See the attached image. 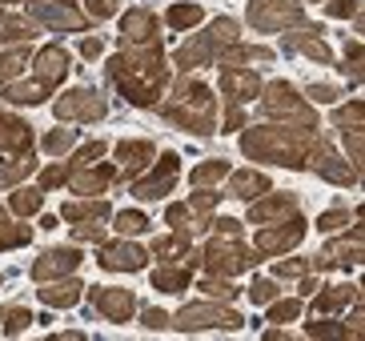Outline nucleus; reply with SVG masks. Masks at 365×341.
<instances>
[{"instance_id": "22", "label": "nucleus", "mask_w": 365, "mask_h": 341, "mask_svg": "<svg viewBox=\"0 0 365 341\" xmlns=\"http://www.w3.org/2000/svg\"><path fill=\"white\" fill-rule=\"evenodd\" d=\"M117 161H120V177L133 181L145 165L153 161V141H120L117 145Z\"/></svg>"}, {"instance_id": "14", "label": "nucleus", "mask_w": 365, "mask_h": 341, "mask_svg": "<svg viewBox=\"0 0 365 341\" xmlns=\"http://www.w3.org/2000/svg\"><path fill=\"white\" fill-rule=\"evenodd\" d=\"M177 177H181V157H177V153H165L161 165H157V173H149L145 181H133V193H137V197H145V201L165 197V193H173Z\"/></svg>"}, {"instance_id": "9", "label": "nucleus", "mask_w": 365, "mask_h": 341, "mask_svg": "<svg viewBox=\"0 0 365 341\" xmlns=\"http://www.w3.org/2000/svg\"><path fill=\"white\" fill-rule=\"evenodd\" d=\"M33 16L41 24H48V29H56V32H81V29H88V12L81 9V4H73V0H53V4H41V0H36Z\"/></svg>"}, {"instance_id": "31", "label": "nucleus", "mask_w": 365, "mask_h": 341, "mask_svg": "<svg viewBox=\"0 0 365 341\" xmlns=\"http://www.w3.org/2000/svg\"><path fill=\"white\" fill-rule=\"evenodd\" d=\"M333 125L345 128V133H365V105L345 101L341 108H333Z\"/></svg>"}, {"instance_id": "11", "label": "nucleus", "mask_w": 365, "mask_h": 341, "mask_svg": "<svg viewBox=\"0 0 365 341\" xmlns=\"http://www.w3.org/2000/svg\"><path fill=\"white\" fill-rule=\"evenodd\" d=\"M305 169L322 173L325 181H333V185H354V169L337 157V149H333L329 141H313L309 157H305Z\"/></svg>"}, {"instance_id": "2", "label": "nucleus", "mask_w": 365, "mask_h": 341, "mask_svg": "<svg viewBox=\"0 0 365 341\" xmlns=\"http://www.w3.org/2000/svg\"><path fill=\"white\" fill-rule=\"evenodd\" d=\"M313 141H317V128L305 125H265L253 128L241 137V149L253 161H281L289 169H305V157H309Z\"/></svg>"}, {"instance_id": "20", "label": "nucleus", "mask_w": 365, "mask_h": 341, "mask_svg": "<svg viewBox=\"0 0 365 341\" xmlns=\"http://www.w3.org/2000/svg\"><path fill=\"white\" fill-rule=\"evenodd\" d=\"M53 81H44V76H29V81H21V85H0V96L4 101H12V105H41V101H48L53 96Z\"/></svg>"}, {"instance_id": "62", "label": "nucleus", "mask_w": 365, "mask_h": 341, "mask_svg": "<svg viewBox=\"0 0 365 341\" xmlns=\"http://www.w3.org/2000/svg\"><path fill=\"white\" fill-rule=\"evenodd\" d=\"M361 289H365V281H361Z\"/></svg>"}, {"instance_id": "12", "label": "nucleus", "mask_w": 365, "mask_h": 341, "mask_svg": "<svg viewBox=\"0 0 365 341\" xmlns=\"http://www.w3.org/2000/svg\"><path fill=\"white\" fill-rule=\"evenodd\" d=\"M97 261H101V269H108V273H137V269H145L149 253H145L140 245H133V241H108V245H101Z\"/></svg>"}, {"instance_id": "51", "label": "nucleus", "mask_w": 365, "mask_h": 341, "mask_svg": "<svg viewBox=\"0 0 365 341\" xmlns=\"http://www.w3.org/2000/svg\"><path fill=\"white\" fill-rule=\"evenodd\" d=\"M357 4H361V0H329V16H337V21L357 16Z\"/></svg>"}, {"instance_id": "1", "label": "nucleus", "mask_w": 365, "mask_h": 341, "mask_svg": "<svg viewBox=\"0 0 365 341\" xmlns=\"http://www.w3.org/2000/svg\"><path fill=\"white\" fill-rule=\"evenodd\" d=\"M108 76L120 93L129 96L133 105L149 108L161 101V85H165V68H161V44H129L125 53H117L108 61Z\"/></svg>"}, {"instance_id": "43", "label": "nucleus", "mask_w": 365, "mask_h": 341, "mask_svg": "<svg viewBox=\"0 0 365 341\" xmlns=\"http://www.w3.org/2000/svg\"><path fill=\"white\" fill-rule=\"evenodd\" d=\"M9 325H4V333H9V337H16V333L21 330H29V325H33V313L29 310H21V305H9Z\"/></svg>"}, {"instance_id": "38", "label": "nucleus", "mask_w": 365, "mask_h": 341, "mask_svg": "<svg viewBox=\"0 0 365 341\" xmlns=\"http://www.w3.org/2000/svg\"><path fill=\"white\" fill-rule=\"evenodd\" d=\"M33 241V229L29 225H0V253L4 249H16V245H29Z\"/></svg>"}, {"instance_id": "40", "label": "nucleus", "mask_w": 365, "mask_h": 341, "mask_svg": "<svg viewBox=\"0 0 365 341\" xmlns=\"http://www.w3.org/2000/svg\"><path fill=\"white\" fill-rule=\"evenodd\" d=\"M117 229L125 237H137V233H145V229H149V217L137 213V209H125V213H117Z\"/></svg>"}, {"instance_id": "42", "label": "nucleus", "mask_w": 365, "mask_h": 341, "mask_svg": "<svg viewBox=\"0 0 365 341\" xmlns=\"http://www.w3.org/2000/svg\"><path fill=\"white\" fill-rule=\"evenodd\" d=\"M201 293H205L209 301H233V297H237V289L229 285V281H217V278L201 281Z\"/></svg>"}, {"instance_id": "4", "label": "nucleus", "mask_w": 365, "mask_h": 341, "mask_svg": "<svg viewBox=\"0 0 365 341\" xmlns=\"http://www.w3.org/2000/svg\"><path fill=\"white\" fill-rule=\"evenodd\" d=\"M229 44H237V21L221 16V21L209 24L205 36H197V41H189L185 49H177V64H181V68H201V64H209L213 56H221V49H229Z\"/></svg>"}, {"instance_id": "45", "label": "nucleus", "mask_w": 365, "mask_h": 341, "mask_svg": "<svg viewBox=\"0 0 365 341\" xmlns=\"http://www.w3.org/2000/svg\"><path fill=\"white\" fill-rule=\"evenodd\" d=\"M305 273H313V265L309 261H277V265H273V278H305Z\"/></svg>"}, {"instance_id": "47", "label": "nucleus", "mask_w": 365, "mask_h": 341, "mask_svg": "<svg viewBox=\"0 0 365 341\" xmlns=\"http://www.w3.org/2000/svg\"><path fill=\"white\" fill-rule=\"evenodd\" d=\"M301 313V301L289 297V301H277V305H269V321H293Z\"/></svg>"}, {"instance_id": "10", "label": "nucleus", "mask_w": 365, "mask_h": 341, "mask_svg": "<svg viewBox=\"0 0 365 341\" xmlns=\"http://www.w3.org/2000/svg\"><path fill=\"white\" fill-rule=\"evenodd\" d=\"M108 113V105L101 101L97 88H73L56 101V117L61 121H101Z\"/></svg>"}, {"instance_id": "26", "label": "nucleus", "mask_w": 365, "mask_h": 341, "mask_svg": "<svg viewBox=\"0 0 365 341\" xmlns=\"http://www.w3.org/2000/svg\"><path fill=\"white\" fill-rule=\"evenodd\" d=\"M322 36H325L322 29L301 32V36H285V49H293V53H305V56H313V61L329 64V61H333V53H329V44H325Z\"/></svg>"}, {"instance_id": "39", "label": "nucleus", "mask_w": 365, "mask_h": 341, "mask_svg": "<svg viewBox=\"0 0 365 341\" xmlns=\"http://www.w3.org/2000/svg\"><path fill=\"white\" fill-rule=\"evenodd\" d=\"M36 165H33V157H16L9 165V169H0V189H9V185H16V181H24L29 173H33Z\"/></svg>"}, {"instance_id": "35", "label": "nucleus", "mask_w": 365, "mask_h": 341, "mask_svg": "<svg viewBox=\"0 0 365 341\" xmlns=\"http://www.w3.org/2000/svg\"><path fill=\"white\" fill-rule=\"evenodd\" d=\"M33 64V53L29 49H16V53H4L0 56V85H9L12 76H21L24 68Z\"/></svg>"}, {"instance_id": "60", "label": "nucleus", "mask_w": 365, "mask_h": 341, "mask_svg": "<svg viewBox=\"0 0 365 341\" xmlns=\"http://www.w3.org/2000/svg\"><path fill=\"white\" fill-rule=\"evenodd\" d=\"M4 317H9V305H4V310H0V321H4Z\"/></svg>"}, {"instance_id": "37", "label": "nucleus", "mask_w": 365, "mask_h": 341, "mask_svg": "<svg viewBox=\"0 0 365 341\" xmlns=\"http://www.w3.org/2000/svg\"><path fill=\"white\" fill-rule=\"evenodd\" d=\"M201 21H205L201 4H173V9H169V24H173V29H193V24H201Z\"/></svg>"}, {"instance_id": "19", "label": "nucleus", "mask_w": 365, "mask_h": 341, "mask_svg": "<svg viewBox=\"0 0 365 341\" xmlns=\"http://www.w3.org/2000/svg\"><path fill=\"white\" fill-rule=\"evenodd\" d=\"M29 145H33V128L21 117H12V113H0V153L29 157Z\"/></svg>"}, {"instance_id": "21", "label": "nucleus", "mask_w": 365, "mask_h": 341, "mask_svg": "<svg viewBox=\"0 0 365 341\" xmlns=\"http://www.w3.org/2000/svg\"><path fill=\"white\" fill-rule=\"evenodd\" d=\"M120 32L129 36V44L157 41V16H153V9H129L120 16Z\"/></svg>"}, {"instance_id": "56", "label": "nucleus", "mask_w": 365, "mask_h": 341, "mask_svg": "<svg viewBox=\"0 0 365 341\" xmlns=\"http://www.w3.org/2000/svg\"><path fill=\"white\" fill-rule=\"evenodd\" d=\"M313 96H317V101H337L341 88H337V85H313L309 88V101H313Z\"/></svg>"}, {"instance_id": "32", "label": "nucleus", "mask_w": 365, "mask_h": 341, "mask_svg": "<svg viewBox=\"0 0 365 341\" xmlns=\"http://www.w3.org/2000/svg\"><path fill=\"white\" fill-rule=\"evenodd\" d=\"M189 261H181V265L173 269V261H165V269H157V273H153V285L157 289H185L189 285Z\"/></svg>"}, {"instance_id": "23", "label": "nucleus", "mask_w": 365, "mask_h": 341, "mask_svg": "<svg viewBox=\"0 0 365 341\" xmlns=\"http://www.w3.org/2000/svg\"><path fill=\"white\" fill-rule=\"evenodd\" d=\"M33 73L36 76H44V81H65V73H68V53L61 49V44H44L41 53L33 56Z\"/></svg>"}, {"instance_id": "52", "label": "nucleus", "mask_w": 365, "mask_h": 341, "mask_svg": "<svg viewBox=\"0 0 365 341\" xmlns=\"http://www.w3.org/2000/svg\"><path fill=\"white\" fill-rule=\"evenodd\" d=\"M345 337H365V305L345 321Z\"/></svg>"}, {"instance_id": "54", "label": "nucleus", "mask_w": 365, "mask_h": 341, "mask_svg": "<svg viewBox=\"0 0 365 341\" xmlns=\"http://www.w3.org/2000/svg\"><path fill=\"white\" fill-rule=\"evenodd\" d=\"M165 325H169L165 310H145V330H165Z\"/></svg>"}, {"instance_id": "3", "label": "nucleus", "mask_w": 365, "mask_h": 341, "mask_svg": "<svg viewBox=\"0 0 365 341\" xmlns=\"http://www.w3.org/2000/svg\"><path fill=\"white\" fill-rule=\"evenodd\" d=\"M161 113L173 125L189 128V133H201V137L213 133V93L201 81H193V76H185L181 85H177V101L161 105Z\"/></svg>"}, {"instance_id": "34", "label": "nucleus", "mask_w": 365, "mask_h": 341, "mask_svg": "<svg viewBox=\"0 0 365 341\" xmlns=\"http://www.w3.org/2000/svg\"><path fill=\"white\" fill-rule=\"evenodd\" d=\"M185 253H189V233H185V229H177L173 237H165V241L153 245V257H161V261H169V257L185 261Z\"/></svg>"}, {"instance_id": "13", "label": "nucleus", "mask_w": 365, "mask_h": 341, "mask_svg": "<svg viewBox=\"0 0 365 341\" xmlns=\"http://www.w3.org/2000/svg\"><path fill=\"white\" fill-rule=\"evenodd\" d=\"M305 237V221L301 217H285V225H269V229H261L257 233V253L269 257V253H285V249H293Z\"/></svg>"}, {"instance_id": "29", "label": "nucleus", "mask_w": 365, "mask_h": 341, "mask_svg": "<svg viewBox=\"0 0 365 341\" xmlns=\"http://www.w3.org/2000/svg\"><path fill=\"white\" fill-rule=\"evenodd\" d=\"M357 297V289L354 285H329L322 289V293H313V310L317 313H337V310H349Z\"/></svg>"}, {"instance_id": "46", "label": "nucleus", "mask_w": 365, "mask_h": 341, "mask_svg": "<svg viewBox=\"0 0 365 341\" xmlns=\"http://www.w3.org/2000/svg\"><path fill=\"white\" fill-rule=\"evenodd\" d=\"M341 225H349V209H345V205H337V209L317 217V229H325V233H329V229H341Z\"/></svg>"}, {"instance_id": "18", "label": "nucleus", "mask_w": 365, "mask_h": 341, "mask_svg": "<svg viewBox=\"0 0 365 341\" xmlns=\"http://www.w3.org/2000/svg\"><path fill=\"white\" fill-rule=\"evenodd\" d=\"M261 93V76L249 73V68H225L221 73V96H225L229 105H241L249 96Z\"/></svg>"}, {"instance_id": "6", "label": "nucleus", "mask_w": 365, "mask_h": 341, "mask_svg": "<svg viewBox=\"0 0 365 341\" xmlns=\"http://www.w3.org/2000/svg\"><path fill=\"white\" fill-rule=\"evenodd\" d=\"M245 317L237 310H225V305H217V301H201V305H185L177 313V325L173 330L181 333H197V330H241Z\"/></svg>"}, {"instance_id": "50", "label": "nucleus", "mask_w": 365, "mask_h": 341, "mask_svg": "<svg viewBox=\"0 0 365 341\" xmlns=\"http://www.w3.org/2000/svg\"><path fill=\"white\" fill-rule=\"evenodd\" d=\"M309 337H345V325L341 321H317V325H309Z\"/></svg>"}, {"instance_id": "53", "label": "nucleus", "mask_w": 365, "mask_h": 341, "mask_svg": "<svg viewBox=\"0 0 365 341\" xmlns=\"http://www.w3.org/2000/svg\"><path fill=\"white\" fill-rule=\"evenodd\" d=\"M101 153H105V141H93V145H85V149L76 153V161H73V165H88V161H97Z\"/></svg>"}, {"instance_id": "24", "label": "nucleus", "mask_w": 365, "mask_h": 341, "mask_svg": "<svg viewBox=\"0 0 365 341\" xmlns=\"http://www.w3.org/2000/svg\"><path fill=\"white\" fill-rule=\"evenodd\" d=\"M81 281H73V273H68L65 281H48V285L41 289V301L48 305V310H73L76 301H81Z\"/></svg>"}, {"instance_id": "15", "label": "nucleus", "mask_w": 365, "mask_h": 341, "mask_svg": "<svg viewBox=\"0 0 365 341\" xmlns=\"http://www.w3.org/2000/svg\"><path fill=\"white\" fill-rule=\"evenodd\" d=\"M117 181V169L113 165H73L68 169V189L76 197H97L105 185Z\"/></svg>"}, {"instance_id": "36", "label": "nucleus", "mask_w": 365, "mask_h": 341, "mask_svg": "<svg viewBox=\"0 0 365 341\" xmlns=\"http://www.w3.org/2000/svg\"><path fill=\"white\" fill-rule=\"evenodd\" d=\"M41 205H44L41 189H16L12 193V201H9V209L12 213H21V217H33V213H41Z\"/></svg>"}, {"instance_id": "17", "label": "nucleus", "mask_w": 365, "mask_h": 341, "mask_svg": "<svg viewBox=\"0 0 365 341\" xmlns=\"http://www.w3.org/2000/svg\"><path fill=\"white\" fill-rule=\"evenodd\" d=\"M76 265H81V253L68 245L61 249H44L41 261L33 265V278L36 281H53V278H68V273H76Z\"/></svg>"}, {"instance_id": "48", "label": "nucleus", "mask_w": 365, "mask_h": 341, "mask_svg": "<svg viewBox=\"0 0 365 341\" xmlns=\"http://www.w3.org/2000/svg\"><path fill=\"white\" fill-rule=\"evenodd\" d=\"M68 169L73 165H53V169L41 173V189H56V185H68Z\"/></svg>"}, {"instance_id": "7", "label": "nucleus", "mask_w": 365, "mask_h": 341, "mask_svg": "<svg viewBox=\"0 0 365 341\" xmlns=\"http://www.w3.org/2000/svg\"><path fill=\"white\" fill-rule=\"evenodd\" d=\"M257 257L261 253H249V245L241 237H213V245L205 249V265L213 273H221V278H229V273H241V269L257 265Z\"/></svg>"}, {"instance_id": "59", "label": "nucleus", "mask_w": 365, "mask_h": 341, "mask_svg": "<svg viewBox=\"0 0 365 341\" xmlns=\"http://www.w3.org/2000/svg\"><path fill=\"white\" fill-rule=\"evenodd\" d=\"M357 32L365 36V12H357Z\"/></svg>"}, {"instance_id": "30", "label": "nucleus", "mask_w": 365, "mask_h": 341, "mask_svg": "<svg viewBox=\"0 0 365 341\" xmlns=\"http://www.w3.org/2000/svg\"><path fill=\"white\" fill-rule=\"evenodd\" d=\"M257 193H269V177L265 173H229V197H241V201H253Z\"/></svg>"}, {"instance_id": "41", "label": "nucleus", "mask_w": 365, "mask_h": 341, "mask_svg": "<svg viewBox=\"0 0 365 341\" xmlns=\"http://www.w3.org/2000/svg\"><path fill=\"white\" fill-rule=\"evenodd\" d=\"M73 145H76V133H68V128H53L44 137V153H68Z\"/></svg>"}, {"instance_id": "55", "label": "nucleus", "mask_w": 365, "mask_h": 341, "mask_svg": "<svg viewBox=\"0 0 365 341\" xmlns=\"http://www.w3.org/2000/svg\"><path fill=\"white\" fill-rule=\"evenodd\" d=\"M213 229H217V237H241V221H233V217H221Z\"/></svg>"}, {"instance_id": "61", "label": "nucleus", "mask_w": 365, "mask_h": 341, "mask_svg": "<svg viewBox=\"0 0 365 341\" xmlns=\"http://www.w3.org/2000/svg\"><path fill=\"white\" fill-rule=\"evenodd\" d=\"M4 4H21V0H4Z\"/></svg>"}, {"instance_id": "44", "label": "nucleus", "mask_w": 365, "mask_h": 341, "mask_svg": "<svg viewBox=\"0 0 365 341\" xmlns=\"http://www.w3.org/2000/svg\"><path fill=\"white\" fill-rule=\"evenodd\" d=\"M120 0H85V12L88 21H108V16H117Z\"/></svg>"}, {"instance_id": "49", "label": "nucleus", "mask_w": 365, "mask_h": 341, "mask_svg": "<svg viewBox=\"0 0 365 341\" xmlns=\"http://www.w3.org/2000/svg\"><path fill=\"white\" fill-rule=\"evenodd\" d=\"M277 297V285L273 281H253V289H249V301H257V305H265V301Z\"/></svg>"}, {"instance_id": "27", "label": "nucleus", "mask_w": 365, "mask_h": 341, "mask_svg": "<svg viewBox=\"0 0 365 341\" xmlns=\"http://www.w3.org/2000/svg\"><path fill=\"white\" fill-rule=\"evenodd\" d=\"M29 36H36L33 21H24L21 12H12V9L0 12V44H24Z\"/></svg>"}, {"instance_id": "28", "label": "nucleus", "mask_w": 365, "mask_h": 341, "mask_svg": "<svg viewBox=\"0 0 365 341\" xmlns=\"http://www.w3.org/2000/svg\"><path fill=\"white\" fill-rule=\"evenodd\" d=\"M108 213H113V209H108V201H101V197H93V201H68L65 205V221H76V225H101Z\"/></svg>"}, {"instance_id": "16", "label": "nucleus", "mask_w": 365, "mask_h": 341, "mask_svg": "<svg viewBox=\"0 0 365 341\" xmlns=\"http://www.w3.org/2000/svg\"><path fill=\"white\" fill-rule=\"evenodd\" d=\"M88 297H93V310L101 313L105 321H129L133 310H137V301H133L129 289H88Z\"/></svg>"}, {"instance_id": "58", "label": "nucleus", "mask_w": 365, "mask_h": 341, "mask_svg": "<svg viewBox=\"0 0 365 341\" xmlns=\"http://www.w3.org/2000/svg\"><path fill=\"white\" fill-rule=\"evenodd\" d=\"M241 121H245V113H241V108H229V117H225V128H237V125H241Z\"/></svg>"}, {"instance_id": "33", "label": "nucleus", "mask_w": 365, "mask_h": 341, "mask_svg": "<svg viewBox=\"0 0 365 341\" xmlns=\"http://www.w3.org/2000/svg\"><path fill=\"white\" fill-rule=\"evenodd\" d=\"M229 177V161H205V165H197L193 173H189V181L197 185V189H205V185H217Z\"/></svg>"}, {"instance_id": "25", "label": "nucleus", "mask_w": 365, "mask_h": 341, "mask_svg": "<svg viewBox=\"0 0 365 341\" xmlns=\"http://www.w3.org/2000/svg\"><path fill=\"white\" fill-rule=\"evenodd\" d=\"M249 217L257 225H269V221H281V217H297V197L293 193H281V197H269V201H257L249 209Z\"/></svg>"}, {"instance_id": "5", "label": "nucleus", "mask_w": 365, "mask_h": 341, "mask_svg": "<svg viewBox=\"0 0 365 341\" xmlns=\"http://www.w3.org/2000/svg\"><path fill=\"white\" fill-rule=\"evenodd\" d=\"M265 113L269 117H281V125L317 128V113H313V108L297 96V88L285 85V81H273V85L265 88Z\"/></svg>"}, {"instance_id": "57", "label": "nucleus", "mask_w": 365, "mask_h": 341, "mask_svg": "<svg viewBox=\"0 0 365 341\" xmlns=\"http://www.w3.org/2000/svg\"><path fill=\"white\" fill-rule=\"evenodd\" d=\"M101 49H105V44H101L97 36H85V41H81V56H88V61H93V56H101Z\"/></svg>"}, {"instance_id": "8", "label": "nucleus", "mask_w": 365, "mask_h": 341, "mask_svg": "<svg viewBox=\"0 0 365 341\" xmlns=\"http://www.w3.org/2000/svg\"><path fill=\"white\" fill-rule=\"evenodd\" d=\"M249 24L261 32H277V29H293V24H305V12L289 0H253L249 4Z\"/></svg>"}]
</instances>
